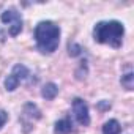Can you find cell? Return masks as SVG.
I'll list each match as a JSON object with an SVG mask.
<instances>
[{"label": "cell", "instance_id": "cell-11", "mask_svg": "<svg viewBox=\"0 0 134 134\" xmlns=\"http://www.w3.org/2000/svg\"><path fill=\"white\" fill-rule=\"evenodd\" d=\"M19 84H21V82H19L13 74H10V76L5 79V88H7L8 92H14V90L19 87Z\"/></svg>", "mask_w": 134, "mask_h": 134}, {"label": "cell", "instance_id": "cell-13", "mask_svg": "<svg viewBox=\"0 0 134 134\" xmlns=\"http://www.w3.org/2000/svg\"><path fill=\"white\" fill-rule=\"evenodd\" d=\"M7 120H8V114H7L5 110H0V129H2V128L5 126Z\"/></svg>", "mask_w": 134, "mask_h": 134}, {"label": "cell", "instance_id": "cell-12", "mask_svg": "<svg viewBox=\"0 0 134 134\" xmlns=\"http://www.w3.org/2000/svg\"><path fill=\"white\" fill-rule=\"evenodd\" d=\"M81 51H82V47H81L79 44H76V43H73V44L68 46V52H70L71 57H77V55H81Z\"/></svg>", "mask_w": 134, "mask_h": 134}, {"label": "cell", "instance_id": "cell-4", "mask_svg": "<svg viewBox=\"0 0 134 134\" xmlns=\"http://www.w3.org/2000/svg\"><path fill=\"white\" fill-rule=\"evenodd\" d=\"M73 114L74 118L79 125L88 126L90 125V114H88V106L82 98H74L73 99Z\"/></svg>", "mask_w": 134, "mask_h": 134}, {"label": "cell", "instance_id": "cell-3", "mask_svg": "<svg viewBox=\"0 0 134 134\" xmlns=\"http://www.w3.org/2000/svg\"><path fill=\"white\" fill-rule=\"evenodd\" d=\"M0 21L3 24H8V33L11 36H18L22 32V16L14 8L5 10L2 14H0Z\"/></svg>", "mask_w": 134, "mask_h": 134}, {"label": "cell", "instance_id": "cell-1", "mask_svg": "<svg viewBox=\"0 0 134 134\" xmlns=\"http://www.w3.org/2000/svg\"><path fill=\"white\" fill-rule=\"evenodd\" d=\"M33 38L41 54H54L60 44V27L52 21H41L35 27Z\"/></svg>", "mask_w": 134, "mask_h": 134}, {"label": "cell", "instance_id": "cell-7", "mask_svg": "<svg viewBox=\"0 0 134 134\" xmlns=\"http://www.w3.org/2000/svg\"><path fill=\"white\" fill-rule=\"evenodd\" d=\"M57 95H58V87H57L54 82H49V84H46V85L41 88V96H43L44 99H47V101H52Z\"/></svg>", "mask_w": 134, "mask_h": 134}, {"label": "cell", "instance_id": "cell-10", "mask_svg": "<svg viewBox=\"0 0 134 134\" xmlns=\"http://www.w3.org/2000/svg\"><path fill=\"white\" fill-rule=\"evenodd\" d=\"M120 82H121V87H123V88H126L128 92H131V90L134 88V74H132V73L123 74L121 79H120Z\"/></svg>", "mask_w": 134, "mask_h": 134}, {"label": "cell", "instance_id": "cell-5", "mask_svg": "<svg viewBox=\"0 0 134 134\" xmlns=\"http://www.w3.org/2000/svg\"><path fill=\"white\" fill-rule=\"evenodd\" d=\"M71 131H73V121L70 120V117L57 120L54 125V134H70Z\"/></svg>", "mask_w": 134, "mask_h": 134}, {"label": "cell", "instance_id": "cell-8", "mask_svg": "<svg viewBox=\"0 0 134 134\" xmlns=\"http://www.w3.org/2000/svg\"><path fill=\"white\" fill-rule=\"evenodd\" d=\"M120 132H121V125L115 118L107 120L103 125V134H120Z\"/></svg>", "mask_w": 134, "mask_h": 134}, {"label": "cell", "instance_id": "cell-2", "mask_svg": "<svg viewBox=\"0 0 134 134\" xmlns=\"http://www.w3.org/2000/svg\"><path fill=\"white\" fill-rule=\"evenodd\" d=\"M125 27L118 21H101L93 27V40L99 44H109L114 49L121 47Z\"/></svg>", "mask_w": 134, "mask_h": 134}, {"label": "cell", "instance_id": "cell-6", "mask_svg": "<svg viewBox=\"0 0 134 134\" xmlns=\"http://www.w3.org/2000/svg\"><path fill=\"white\" fill-rule=\"evenodd\" d=\"M24 117H27L29 120H40V118H41V110L38 109L36 104L27 103V104L24 106Z\"/></svg>", "mask_w": 134, "mask_h": 134}, {"label": "cell", "instance_id": "cell-9", "mask_svg": "<svg viewBox=\"0 0 134 134\" xmlns=\"http://www.w3.org/2000/svg\"><path fill=\"white\" fill-rule=\"evenodd\" d=\"M11 74L19 81V82H22V81H25V79H29V76H30V71H29V68L25 65H14L13 66V71H11Z\"/></svg>", "mask_w": 134, "mask_h": 134}]
</instances>
